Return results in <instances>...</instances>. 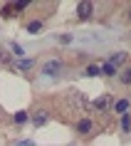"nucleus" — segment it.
<instances>
[{
    "instance_id": "9",
    "label": "nucleus",
    "mask_w": 131,
    "mask_h": 146,
    "mask_svg": "<svg viewBox=\"0 0 131 146\" xmlns=\"http://www.w3.org/2000/svg\"><path fill=\"white\" fill-rule=\"evenodd\" d=\"M15 67L20 69V72H30V69L35 67V62H32V60H17V62H15Z\"/></svg>"
},
{
    "instance_id": "4",
    "label": "nucleus",
    "mask_w": 131,
    "mask_h": 146,
    "mask_svg": "<svg viewBox=\"0 0 131 146\" xmlns=\"http://www.w3.org/2000/svg\"><path fill=\"white\" fill-rule=\"evenodd\" d=\"M60 69H62V62L60 60H50V62H45L42 74H60Z\"/></svg>"
},
{
    "instance_id": "5",
    "label": "nucleus",
    "mask_w": 131,
    "mask_h": 146,
    "mask_svg": "<svg viewBox=\"0 0 131 146\" xmlns=\"http://www.w3.org/2000/svg\"><path fill=\"white\" fill-rule=\"evenodd\" d=\"M50 121V114H47V109H37L35 114H32V124L35 126H45Z\"/></svg>"
},
{
    "instance_id": "11",
    "label": "nucleus",
    "mask_w": 131,
    "mask_h": 146,
    "mask_svg": "<svg viewBox=\"0 0 131 146\" xmlns=\"http://www.w3.org/2000/svg\"><path fill=\"white\" fill-rule=\"evenodd\" d=\"M27 32H30V35L42 32V20H32V23H27Z\"/></svg>"
},
{
    "instance_id": "8",
    "label": "nucleus",
    "mask_w": 131,
    "mask_h": 146,
    "mask_svg": "<svg viewBox=\"0 0 131 146\" xmlns=\"http://www.w3.org/2000/svg\"><path fill=\"white\" fill-rule=\"evenodd\" d=\"M126 62V52H114L111 57H109V64H114V67H119V64H124Z\"/></svg>"
},
{
    "instance_id": "18",
    "label": "nucleus",
    "mask_w": 131,
    "mask_h": 146,
    "mask_svg": "<svg viewBox=\"0 0 131 146\" xmlns=\"http://www.w3.org/2000/svg\"><path fill=\"white\" fill-rule=\"evenodd\" d=\"M17 146H35V144H32L30 139H25V141H20V144H17Z\"/></svg>"
},
{
    "instance_id": "17",
    "label": "nucleus",
    "mask_w": 131,
    "mask_h": 146,
    "mask_svg": "<svg viewBox=\"0 0 131 146\" xmlns=\"http://www.w3.org/2000/svg\"><path fill=\"white\" fill-rule=\"evenodd\" d=\"M60 42H62V45H69V42H72V35H62Z\"/></svg>"
},
{
    "instance_id": "13",
    "label": "nucleus",
    "mask_w": 131,
    "mask_h": 146,
    "mask_svg": "<svg viewBox=\"0 0 131 146\" xmlns=\"http://www.w3.org/2000/svg\"><path fill=\"white\" fill-rule=\"evenodd\" d=\"M13 119H15V124H25L30 116H27V111H15V116H13Z\"/></svg>"
},
{
    "instance_id": "14",
    "label": "nucleus",
    "mask_w": 131,
    "mask_h": 146,
    "mask_svg": "<svg viewBox=\"0 0 131 146\" xmlns=\"http://www.w3.org/2000/svg\"><path fill=\"white\" fill-rule=\"evenodd\" d=\"M121 129H124V131H131V116H129V114L121 116Z\"/></svg>"
},
{
    "instance_id": "2",
    "label": "nucleus",
    "mask_w": 131,
    "mask_h": 146,
    "mask_svg": "<svg viewBox=\"0 0 131 146\" xmlns=\"http://www.w3.org/2000/svg\"><path fill=\"white\" fill-rule=\"evenodd\" d=\"M92 13H94V3H89V0H82L77 5V17L79 20H89Z\"/></svg>"
},
{
    "instance_id": "3",
    "label": "nucleus",
    "mask_w": 131,
    "mask_h": 146,
    "mask_svg": "<svg viewBox=\"0 0 131 146\" xmlns=\"http://www.w3.org/2000/svg\"><path fill=\"white\" fill-rule=\"evenodd\" d=\"M74 129H77V134H82V136H84V134H89V131L94 129V121L89 119V116H84V119H79V121H77V126H74Z\"/></svg>"
},
{
    "instance_id": "6",
    "label": "nucleus",
    "mask_w": 131,
    "mask_h": 146,
    "mask_svg": "<svg viewBox=\"0 0 131 146\" xmlns=\"http://www.w3.org/2000/svg\"><path fill=\"white\" fill-rule=\"evenodd\" d=\"M129 107H131V102H129V99H116L114 104H111V109H114L116 114H121V116L129 111Z\"/></svg>"
},
{
    "instance_id": "1",
    "label": "nucleus",
    "mask_w": 131,
    "mask_h": 146,
    "mask_svg": "<svg viewBox=\"0 0 131 146\" xmlns=\"http://www.w3.org/2000/svg\"><path fill=\"white\" fill-rule=\"evenodd\" d=\"M114 104V99L109 97V94H101L99 99H94V102H89V109H94V111H99V114H104L109 107Z\"/></svg>"
},
{
    "instance_id": "16",
    "label": "nucleus",
    "mask_w": 131,
    "mask_h": 146,
    "mask_svg": "<svg viewBox=\"0 0 131 146\" xmlns=\"http://www.w3.org/2000/svg\"><path fill=\"white\" fill-rule=\"evenodd\" d=\"M121 82H124V84H131V72H124V74H121Z\"/></svg>"
},
{
    "instance_id": "12",
    "label": "nucleus",
    "mask_w": 131,
    "mask_h": 146,
    "mask_svg": "<svg viewBox=\"0 0 131 146\" xmlns=\"http://www.w3.org/2000/svg\"><path fill=\"white\" fill-rule=\"evenodd\" d=\"M10 54H15V57H22L25 54V50L20 45H17V42H13V45H10Z\"/></svg>"
},
{
    "instance_id": "7",
    "label": "nucleus",
    "mask_w": 131,
    "mask_h": 146,
    "mask_svg": "<svg viewBox=\"0 0 131 146\" xmlns=\"http://www.w3.org/2000/svg\"><path fill=\"white\" fill-rule=\"evenodd\" d=\"M84 74H87V77H97V74H101V64H99V62H92V64H87Z\"/></svg>"
},
{
    "instance_id": "19",
    "label": "nucleus",
    "mask_w": 131,
    "mask_h": 146,
    "mask_svg": "<svg viewBox=\"0 0 131 146\" xmlns=\"http://www.w3.org/2000/svg\"><path fill=\"white\" fill-rule=\"evenodd\" d=\"M129 17H131V10H129Z\"/></svg>"
},
{
    "instance_id": "15",
    "label": "nucleus",
    "mask_w": 131,
    "mask_h": 146,
    "mask_svg": "<svg viewBox=\"0 0 131 146\" xmlns=\"http://www.w3.org/2000/svg\"><path fill=\"white\" fill-rule=\"evenodd\" d=\"M0 62H13V54H10V50H0Z\"/></svg>"
},
{
    "instance_id": "10",
    "label": "nucleus",
    "mask_w": 131,
    "mask_h": 146,
    "mask_svg": "<svg viewBox=\"0 0 131 146\" xmlns=\"http://www.w3.org/2000/svg\"><path fill=\"white\" fill-rule=\"evenodd\" d=\"M101 74H107V77H116V74H119V69H116L114 64L104 62V64H101Z\"/></svg>"
}]
</instances>
